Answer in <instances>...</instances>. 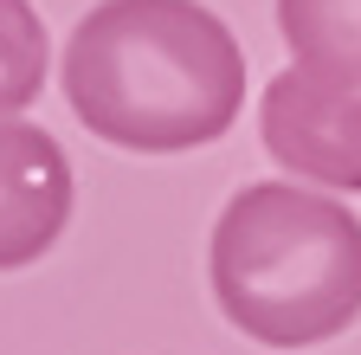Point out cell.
Segmentation results:
<instances>
[{
    "label": "cell",
    "mask_w": 361,
    "mask_h": 355,
    "mask_svg": "<svg viewBox=\"0 0 361 355\" xmlns=\"http://www.w3.org/2000/svg\"><path fill=\"white\" fill-rule=\"evenodd\" d=\"M278 26L297 65L361 78V0H278Z\"/></svg>",
    "instance_id": "5b68a950"
},
{
    "label": "cell",
    "mask_w": 361,
    "mask_h": 355,
    "mask_svg": "<svg viewBox=\"0 0 361 355\" xmlns=\"http://www.w3.org/2000/svg\"><path fill=\"white\" fill-rule=\"evenodd\" d=\"M258 136L290 181L361 194V78L284 65L258 97Z\"/></svg>",
    "instance_id": "3957f363"
},
{
    "label": "cell",
    "mask_w": 361,
    "mask_h": 355,
    "mask_svg": "<svg viewBox=\"0 0 361 355\" xmlns=\"http://www.w3.org/2000/svg\"><path fill=\"white\" fill-rule=\"evenodd\" d=\"M71 219V162L39 123L0 116V272L45 258Z\"/></svg>",
    "instance_id": "277c9868"
},
{
    "label": "cell",
    "mask_w": 361,
    "mask_h": 355,
    "mask_svg": "<svg viewBox=\"0 0 361 355\" xmlns=\"http://www.w3.org/2000/svg\"><path fill=\"white\" fill-rule=\"evenodd\" d=\"M213 303L258 349H316L361 323V219L303 181H245L213 219Z\"/></svg>",
    "instance_id": "7a4b0ae2"
},
{
    "label": "cell",
    "mask_w": 361,
    "mask_h": 355,
    "mask_svg": "<svg viewBox=\"0 0 361 355\" xmlns=\"http://www.w3.org/2000/svg\"><path fill=\"white\" fill-rule=\"evenodd\" d=\"M65 104L129 155L207 149L245 110V46L200 0H97L65 39Z\"/></svg>",
    "instance_id": "6da1fadb"
},
{
    "label": "cell",
    "mask_w": 361,
    "mask_h": 355,
    "mask_svg": "<svg viewBox=\"0 0 361 355\" xmlns=\"http://www.w3.org/2000/svg\"><path fill=\"white\" fill-rule=\"evenodd\" d=\"M45 91V26L32 0H0V116H20Z\"/></svg>",
    "instance_id": "8992f818"
}]
</instances>
